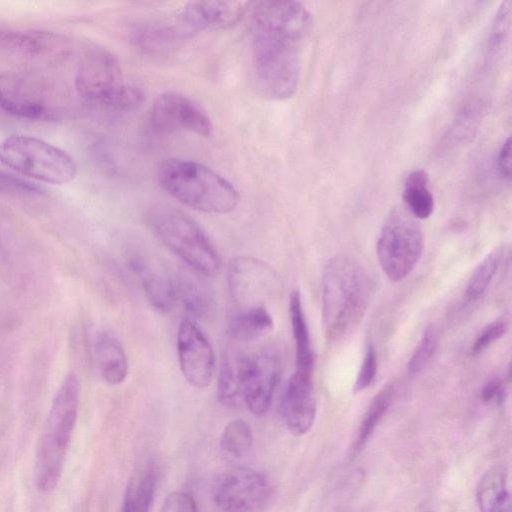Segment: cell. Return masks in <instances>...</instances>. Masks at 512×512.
<instances>
[{
	"label": "cell",
	"instance_id": "obj_1",
	"mask_svg": "<svg viewBox=\"0 0 512 512\" xmlns=\"http://www.w3.org/2000/svg\"><path fill=\"white\" fill-rule=\"evenodd\" d=\"M245 16L257 90L270 100L291 98L312 30L310 12L300 2L266 0L249 2Z\"/></svg>",
	"mask_w": 512,
	"mask_h": 512
},
{
	"label": "cell",
	"instance_id": "obj_2",
	"mask_svg": "<svg viewBox=\"0 0 512 512\" xmlns=\"http://www.w3.org/2000/svg\"><path fill=\"white\" fill-rule=\"evenodd\" d=\"M371 282L353 259L338 255L330 259L321 285L322 321L325 337L338 342L361 322L369 303Z\"/></svg>",
	"mask_w": 512,
	"mask_h": 512
},
{
	"label": "cell",
	"instance_id": "obj_3",
	"mask_svg": "<svg viewBox=\"0 0 512 512\" xmlns=\"http://www.w3.org/2000/svg\"><path fill=\"white\" fill-rule=\"evenodd\" d=\"M80 401V379L70 373L54 396L34 456L36 489L50 493L62 476L65 459L76 426Z\"/></svg>",
	"mask_w": 512,
	"mask_h": 512
},
{
	"label": "cell",
	"instance_id": "obj_4",
	"mask_svg": "<svg viewBox=\"0 0 512 512\" xmlns=\"http://www.w3.org/2000/svg\"><path fill=\"white\" fill-rule=\"evenodd\" d=\"M160 186L173 198L195 210L229 214L237 209V189L212 169L189 160L167 159L157 171Z\"/></svg>",
	"mask_w": 512,
	"mask_h": 512
},
{
	"label": "cell",
	"instance_id": "obj_5",
	"mask_svg": "<svg viewBox=\"0 0 512 512\" xmlns=\"http://www.w3.org/2000/svg\"><path fill=\"white\" fill-rule=\"evenodd\" d=\"M75 87L86 102L116 112L133 111L145 100L142 88L123 82L115 55L95 43L87 44L82 50Z\"/></svg>",
	"mask_w": 512,
	"mask_h": 512
},
{
	"label": "cell",
	"instance_id": "obj_6",
	"mask_svg": "<svg viewBox=\"0 0 512 512\" xmlns=\"http://www.w3.org/2000/svg\"><path fill=\"white\" fill-rule=\"evenodd\" d=\"M153 235L190 269L205 276H215L221 269V258L201 227L182 211L156 205L145 215Z\"/></svg>",
	"mask_w": 512,
	"mask_h": 512
},
{
	"label": "cell",
	"instance_id": "obj_7",
	"mask_svg": "<svg viewBox=\"0 0 512 512\" xmlns=\"http://www.w3.org/2000/svg\"><path fill=\"white\" fill-rule=\"evenodd\" d=\"M0 162L18 173L53 185L72 181L77 174L74 159L42 139L12 135L0 143Z\"/></svg>",
	"mask_w": 512,
	"mask_h": 512
},
{
	"label": "cell",
	"instance_id": "obj_8",
	"mask_svg": "<svg viewBox=\"0 0 512 512\" xmlns=\"http://www.w3.org/2000/svg\"><path fill=\"white\" fill-rule=\"evenodd\" d=\"M424 247L421 226L405 208L394 207L377 240V258L393 282L405 279L419 262Z\"/></svg>",
	"mask_w": 512,
	"mask_h": 512
},
{
	"label": "cell",
	"instance_id": "obj_9",
	"mask_svg": "<svg viewBox=\"0 0 512 512\" xmlns=\"http://www.w3.org/2000/svg\"><path fill=\"white\" fill-rule=\"evenodd\" d=\"M227 286L236 312L268 309L277 287L274 271L262 260L237 256L227 269Z\"/></svg>",
	"mask_w": 512,
	"mask_h": 512
},
{
	"label": "cell",
	"instance_id": "obj_10",
	"mask_svg": "<svg viewBox=\"0 0 512 512\" xmlns=\"http://www.w3.org/2000/svg\"><path fill=\"white\" fill-rule=\"evenodd\" d=\"M124 255L128 269L151 306L161 313L170 312L177 302L175 274L157 254L142 244H129Z\"/></svg>",
	"mask_w": 512,
	"mask_h": 512
},
{
	"label": "cell",
	"instance_id": "obj_11",
	"mask_svg": "<svg viewBox=\"0 0 512 512\" xmlns=\"http://www.w3.org/2000/svg\"><path fill=\"white\" fill-rule=\"evenodd\" d=\"M271 497L267 476L246 467L225 473L214 490V501L223 512H263Z\"/></svg>",
	"mask_w": 512,
	"mask_h": 512
},
{
	"label": "cell",
	"instance_id": "obj_12",
	"mask_svg": "<svg viewBox=\"0 0 512 512\" xmlns=\"http://www.w3.org/2000/svg\"><path fill=\"white\" fill-rule=\"evenodd\" d=\"M282 366V353L276 345L250 355L243 381V403L250 413L262 416L268 411Z\"/></svg>",
	"mask_w": 512,
	"mask_h": 512
},
{
	"label": "cell",
	"instance_id": "obj_13",
	"mask_svg": "<svg viewBox=\"0 0 512 512\" xmlns=\"http://www.w3.org/2000/svg\"><path fill=\"white\" fill-rule=\"evenodd\" d=\"M150 122L163 132L186 131L209 137L213 131L212 122L204 110L190 98L176 92H165L154 100Z\"/></svg>",
	"mask_w": 512,
	"mask_h": 512
},
{
	"label": "cell",
	"instance_id": "obj_14",
	"mask_svg": "<svg viewBox=\"0 0 512 512\" xmlns=\"http://www.w3.org/2000/svg\"><path fill=\"white\" fill-rule=\"evenodd\" d=\"M177 354L181 372L193 387H207L215 370L212 346L201 329L190 319H183L177 331Z\"/></svg>",
	"mask_w": 512,
	"mask_h": 512
},
{
	"label": "cell",
	"instance_id": "obj_15",
	"mask_svg": "<svg viewBox=\"0 0 512 512\" xmlns=\"http://www.w3.org/2000/svg\"><path fill=\"white\" fill-rule=\"evenodd\" d=\"M0 107L30 120L46 118L50 113L45 87L31 76L16 72L0 74Z\"/></svg>",
	"mask_w": 512,
	"mask_h": 512
},
{
	"label": "cell",
	"instance_id": "obj_16",
	"mask_svg": "<svg viewBox=\"0 0 512 512\" xmlns=\"http://www.w3.org/2000/svg\"><path fill=\"white\" fill-rule=\"evenodd\" d=\"M317 401L311 371L294 370L282 399L287 429L296 436L306 434L315 421Z\"/></svg>",
	"mask_w": 512,
	"mask_h": 512
},
{
	"label": "cell",
	"instance_id": "obj_17",
	"mask_svg": "<svg viewBox=\"0 0 512 512\" xmlns=\"http://www.w3.org/2000/svg\"><path fill=\"white\" fill-rule=\"evenodd\" d=\"M248 4L239 1L189 2L176 21L188 36L201 30L229 29L246 15Z\"/></svg>",
	"mask_w": 512,
	"mask_h": 512
},
{
	"label": "cell",
	"instance_id": "obj_18",
	"mask_svg": "<svg viewBox=\"0 0 512 512\" xmlns=\"http://www.w3.org/2000/svg\"><path fill=\"white\" fill-rule=\"evenodd\" d=\"M67 48L65 38L51 31L0 27V51L12 56L55 58L64 54Z\"/></svg>",
	"mask_w": 512,
	"mask_h": 512
},
{
	"label": "cell",
	"instance_id": "obj_19",
	"mask_svg": "<svg viewBox=\"0 0 512 512\" xmlns=\"http://www.w3.org/2000/svg\"><path fill=\"white\" fill-rule=\"evenodd\" d=\"M248 343L228 340L220 364L217 384L218 400L225 406L236 407L243 403V381L250 355Z\"/></svg>",
	"mask_w": 512,
	"mask_h": 512
},
{
	"label": "cell",
	"instance_id": "obj_20",
	"mask_svg": "<svg viewBox=\"0 0 512 512\" xmlns=\"http://www.w3.org/2000/svg\"><path fill=\"white\" fill-rule=\"evenodd\" d=\"M94 355L100 376L109 385L123 383L128 375V360L121 342L107 331L99 332Z\"/></svg>",
	"mask_w": 512,
	"mask_h": 512
},
{
	"label": "cell",
	"instance_id": "obj_21",
	"mask_svg": "<svg viewBox=\"0 0 512 512\" xmlns=\"http://www.w3.org/2000/svg\"><path fill=\"white\" fill-rule=\"evenodd\" d=\"M199 275L192 269L176 272V294L190 315L204 319L211 314L213 298L210 288Z\"/></svg>",
	"mask_w": 512,
	"mask_h": 512
},
{
	"label": "cell",
	"instance_id": "obj_22",
	"mask_svg": "<svg viewBox=\"0 0 512 512\" xmlns=\"http://www.w3.org/2000/svg\"><path fill=\"white\" fill-rule=\"evenodd\" d=\"M476 502L480 512H511L507 472L503 466H493L481 476Z\"/></svg>",
	"mask_w": 512,
	"mask_h": 512
},
{
	"label": "cell",
	"instance_id": "obj_23",
	"mask_svg": "<svg viewBox=\"0 0 512 512\" xmlns=\"http://www.w3.org/2000/svg\"><path fill=\"white\" fill-rule=\"evenodd\" d=\"M289 314L295 342V369L313 371L314 354L301 295L293 290L289 299Z\"/></svg>",
	"mask_w": 512,
	"mask_h": 512
},
{
	"label": "cell",
	"instance_id": "obj_24",
	"mask_svg": "<svg viewBox=\"0 0 512 512\" xmlns=\"http://www.w3.org/2000/svg\"><path fill=\"white\" fill-rule=\"evenodd\" d=\"M405 209L415 219H427L434 210V198L429 188V176L423 169L413 170L406 177L403 189Z\"/></svg>",
	"mask_w": 512,
	"mask_h": 512
},
{
	"label": "cell",
	"instance_id": "obj_25",
	"mask_svg": "<svg viewBox=\"0 0 512 512\" xmlns=\"http://www.w3.org/2000/svg\"><path fill=\"white\" fill-rule=\"evenodd\" d=\"M273 325L274 321L268 309L238 311L228 324V336L249 344L269 333Z\"/></svg>",
	"mask_w": 512,
	"mask_h": 512
},
{
	"label": "cell",
	"instance_id": "obj_26",
	"mask_svg": "<svg viewBox=\"0 0 512 512\" xmlns=\"http://www.w3.org/2000/svg\"><path fill=\"white\" fill-rule=\"evenodd\" d=\"M188 38L180 25L153 24L135 31L133 40L135 44L150 52H161L176 47L182 40Z\"/></svg>",
	"mask_w": 512,
	"mask_h": 512
},
{
	"label": "cell",
	"instance_id": "obj_27",
	"mask_svg": "<svg viewBox=\"0 0 512 512\" xmlns=\"http://www.w3.org/2000/svg\"><path fill=\"white\" fill-rule=\"evenodd\" d=\"M156 489L154 468L147 467L132 476L126 487L121 512H149Z\"/></svg>",
	"mask_w": 512,
	"mask_h": 512
},
{
	"label": "cell",
	"instance_id": "obj_28",
	"mask_svg": "<svg viewBox=\"0 0 512 512\" xmlns=\"http://www.w3.org/2000/svg\"><path fill=\"white\" fill-rule=\"evenodd\" d=\"M394 395L393 385L383 387L370 403L361 425L358 429L357 437L354 443V453L360 452L366 445L378 424L389 409Z\"/></svg>",
	"mask_w": 512,
	"mask_h": 512
},
{
	"label": "cell",
	"instance_id": "obj_29",
	"mask_svg": "<svg viewBox=\"0 0 512 512\" xmlns=\"http://www.w3.org/2000/svg\"><path fill=\"white\" fill-rule=\"evenodd\" d=\"M252 442L253 435L248 423L235 419L225 426L220 438V448L227 457L240 459L248 453Z\"/></svg>",
	"mask_w": 512,
	"mask_h": 512
},
{
	"label": "cell",
	"instance_id": "obj_30",
	"mask_svg": "<svg viewBox=\"0 0 512 512\" xmlns=\"http://www.w3.org/2000/svg\"><path fill=\"white\" fill-rule=\"evenodd\" d=\"M502 259V249L497 248L490 252L473 271L466 290L465 299L472 302L479 299L496 274Z\"/></svg>",
	"mask_w": 512,
	"mask_h": 512
},
{
	"label": "cell",
	"instance_id": "obj_31",
	"mask_svg": "<svg viewBox=\"0 0 512 512\" xmlns=\"http://www.w3.org/2000/svg\"><path fill=\"white\" fill-rule=\"evenodd\" d=\"M437 347V336L432 327L426 329L413 352L407 370L411 375L418 374L433 356Z\"/></svg>",
	"mask_w": 512,
	"mask_h": 512
},
{
	"label": "cell",
	"instance_id": "obj_32",
	"mask_svg": "<svg viewBox=\"0 0 512 512\" xmlns=\"http://www.w3.org/2000/svg\"><path fill=\"white\" fill-rule=\"evenodd\" d=\"M0 193L14 196H38L42 189L30 181L0 170Z\"/></svg>",
	"mask_w": 512,
	"mask_h": 512
},
{
	"label": "cell",
	"instance_id": "obj_33",
	"mask_svg": "<svg viewBox=\"0 0 512 512\" xmlns=\"http://www.w3.org/2000/svg\"><path fill=\"white\" fill-rule=\"evenodd\" d=\"M377 365V353L375 347L371 342H369L355 380V392H361L372 384L377 373Z\"/></svg>",
	"mask_w": 512,
	"mask_h": 512
},
{
	"label": "cell",
	"instance_id": "obj_34",
	"mask_svg": "<svg viewBox=\"0 0 512 512\" xmlns=\"http://www.w3.org/2000/svg\"><path fill=\"white\" fill-rule=\"evenodd\" d=\"M507 328L508 322L505 319H498L489 323L476 337L471 347L472 353L479 354L487 349L506 333Z\"/></svg>",
	"mask_w": 512,
	"mask_h": 512
},
{
	"label": "cell",
	"instance_id": "obj_35",
	"mask_svg": "<svg viewBox=\"0 0 512 512\" xmlns=\"http://www.w3.org/2000/svg\"><path fill=\"white\" fill-rule=\"evenodd\" d=\"M161 512H198L193 497L183 491H173L163 502Z\"/></svg>",
	"mask_w": 512,
	"mask_h": 512
},
{
	"label": "cell",
	"instance_id": "obj_36",
	"mask_svg": "<svg viewBox=\"0 0 512 512\" xmlns=\"http://www.w3.org/2000/svg\"><path fill=\"white\" fill-rule=\"evenodd\" d=\"M481 398L485 403L502 405L506 398V388L503 381L498 377L489 379L482 387Z\"/></svg>",
	"mask_w": 512,
	"mask_h": 512
},
{
	"label": "cell",
	"instance_id": "obj_37",
	"mask_svg": "<svg viewBox=\"0 0 512 512\" xmlns=\"http://www.w3.org/2000/svg\"><path fill=\"white\" fill-rule=\"evenodd\" d=\"M497 170L500 177L509 182L511 179V141L508 137L501 145L497 155Z\"/></svg>",
	"mask_w": 512,
	"mask_h": 512
},
{
	"label": "cell",
	"instance_id": "obj_38",
	"mask_svg": "<svg viewBox=\"0 0 512 512\" xmlns=\"http://www.w3.org/2000/svg\"><path fill=\"white\" fill-rule=\"evenodd\" d=\"M4 253L3 249V243H2V237H1V230H0V256Z\"/></svg>",
	"mask_w": 512,
	"mask_h": 512
}]
</instances>
